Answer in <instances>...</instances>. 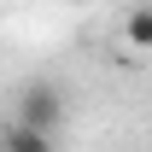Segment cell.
Segmentation results:
<instances>
[{"label": "cell", "mask_w": 152, "mask_h": 152, "mask_svg": "<svg viewBox=\"0 0 152 152\" xmlns=\"http://www.w3.org/2000/svg\"><path fill=\"white\" fill-rule=\"evenodd\" d=\"M18 123H29V129H47L58 134L64 129V117H70V99H64V88H58L53 76H35V82H23L18 88Z\"/></svg>", "instance_id": "1"}, {"label": "cell", "mask_w": 152, "mask_h": 152, "mask_svg": "<svg viewBox=\"0 0 152 152\" xmlns=\"http://www.w3.org/2000/svg\"><path fill=\"white\" fill-rule=\"evenodd\" d=\"M0 152H58V140L47 129H29V123H0Z\"/></svg>", "instance_id": "2"}, {"label": "cell", "mask_w": 152, "mask_h": 152, "mask_svg": "<svg viewBox=\"0 0 152 152\" xmlns=\"http://www.w3.org/2000/svg\"><path fill=\"white\" fill-rule=\"evenodd\" d=\"M123 41H129L134 53H152V0H140L129 18H123Z\"/></svg>", "instance_id": "3"}, {"label": "cell", "mask_w": 152, "mask_h": 152, "mask_svg": "<svg viewBox=\"0 0 152 152\" xmlns=\"http://www.w3.org/2000/svg\"><path fill=\"white\" fill-rule=\"evenodd\" d=\"M64 6H76V0H64Z\"/></svg>", "instance_id": "4"}]
</instances>
